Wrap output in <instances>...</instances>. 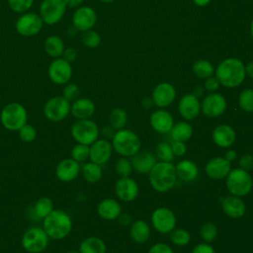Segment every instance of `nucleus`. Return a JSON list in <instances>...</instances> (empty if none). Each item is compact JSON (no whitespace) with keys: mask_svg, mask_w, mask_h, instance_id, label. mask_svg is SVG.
<instances>
[{"mask_svg":"<svg viewBox=\"0 0 253 253\" xmlns=\"http://www.w3.org/2000/svg\"><path fill=\"white\" fill-rule=\"evenodd\" d=\"M171 148L174 156H183L187 152L186 142L183 141H172Z\"/></svg>","mask_w":253,"mask_h":253,"instance_id":"50","label":"nucleus"},{"mask_svg":"<svg viewBox=\"0 0 253 253\" xmlns=\"http://www.w3.org/2000/svg\"><path fill=\"white\" fill-rule=\"evenodd\" d=\"M203 86L206 91H208L209 93H212V92H216V90L219 88L220 84H219L218 80L216 79V77L212 75V76L205 79Z\"/></svg>","mask_w":253,"mask_h":253,"instance_id":"48","label":"nucleus"},{"mask_svg":"<svg viewBox=\"0 0 253 253\" xmlns=\"http://www.w3.org/2000/svg\"><path fill=\"white\" fill-rule=\"evenodd\" d=\"M193 126L187 122H179L173 125L170 132V136L173 141L187 142L193 135Z\"/></svg>","mask_w":253,"mask_h":253,"instance_id":"31","label":"nucleus"},{"mask_svg":"<svg viewBox=\"0 0 253 253\" xmlns=\"http://www.w3.org/2000/svg\"><path fill=\"white\" fill-rule=\"evenodd\" d=\"M115 132H116V129H115L113 126H104V127L101 129V133L103 134V136H104L105 139H109V138L112 139L113 136H114V134H115Z\"/></svg>","mask_w":253,"mask_h":253,"instance_id":"53","label":"nucleus"},{"mask_svg":"<svg viewBox=\"0 0 253 253\" xmlns=\"http://www.w3.org/2000/svg\"><path fill=\"white\" fill-rule=\"evenodd\" d=\"M211 138L213 143L218 147L228 148L235 142L236 133L231 126L221 124L213 128Z\"/></svg>","mask_w":253,"mask_h":253,"instance_id":"23","label":"nucleus"},{"mask_svg":"<svg viewBox=\"0 0 253 253\" xmlns=\"http://www.w3.org/2000/svg\"><path fill=\"white\" fill-rule=\"evenodd\" d=\"M131 157L132 158L130 162L132 165V169L140 174L149 173L151 168L156 163V157L151 151H138Z\"/></svg>","mask_w":253,"mask_h":253,"instance_id":"25","label":"nucleus"},{"mask_svg":"<svg viewBox=\"0 0 253 253\" xmlns=\"http://www.w3.org/2000/svg\"><path fill=\"white\" fill-rule=\"evenodd\" d=\"M225 179L226 188L233 196L242 198L248 195L252 190L253 180L250 173L239 167L231 169Z\"/></svg>","mask_w":253,"mask_h":253,"instance_id":"6","label":"nucleus"},{"mask_svg":"<svg viewBox=\"0 0 253 253\" xmlns=\"http://www.w3.org/2000/svg\"><path fill=\"white\" fill-rule=\"evenodd\" d=\"M227 107L223 95L217 92L209 93L201 103V112L208 118H217L221 116Z\"/></svg>","mask_w":253,"mask_h":253,"instance_id":"12","label":"nucleus"},{"mask_svg":"<svg viewBox=\"0 0 253 253\" xmlns=\"http://www.w3.org/2000/svg\"><path fill=\"white\" fill-rule=\"evenodd\" d=\"M106 251L105 241L97 236L86 237L79 245V253H106Z\"/></svg>","mask_w":253,"mask_h":253,"instance_id":"30","label":"nucleus"},{"mask_svg":"<svg viewBox=\"0 0 253 253\" xmlns=\"http://www.w3.org/2000/svg\"><path fill=\"white\" fill-rule=\"evenodd\" d=\"M49 237L42 227L32 226L22 236V246L29 253H42L48 246Z\"/></svg>","mask_w":253,"mask_h":253,"instance_id":"8","label":"nucleus"},{"mask_svg":"<svg viewBox=\"0 0 253 253\" xmlns=\"http://www.w3.org/2000/svg\"><path fill=\"white\" fill-rule=\"evenodd\" d=\"M34 3V0H8V5L16 13H25Z\"/></svg>","mask_w":253,"mask_h":253,"instance_id":"45","label":"nucleus"},{"mask_svg":"<svg viewBox=\"0 0 253 253\" xmlns=\"http://www.w3.org/2000/svg\"><path fill=\"white\" fill-rule=\"evenodd\" d=\"M141 107L144 109V110H149L151 109L153 106H154V103H153V100L151 97H145L141 100Z\"/></svg>","mask_w":253,"mask_h":253,"instance_id":"54","label":"nucleus"},{"mask_svg":"<svg viewBox=\"0 0 253 253\" xmlns=\"http://www.w3.org/2000/svg\"><path fill=\"white\" fill-rule=\"evenodd\" d=\"M249 30H250V35H251V37L253 38V18H252V20H251V22H250Z\"/></svg>","mask_w":253,"mask_h":253,"instance_id":"61","label":"nucleus"},{"mask_svg":"<svg viewBox=\"0 0 253 253\" xmlns=\"http://www.w3.org/2000/svg\"><path fill=\"white\" fill-rule=\"evenodd\" d=\"M98 215L105 220L118 219L122 213V208L120 203L112 198L102 200L97 206Z\"/></svg>","mask_w":253,"mask_h":253,"instance_id":"26","label":"nucleus"},{"mask_svg":"<svg viewBox=\"0 0 253 253\" xmlns=\"http://www.w3.org/2000/svg\"><path fill=\"white\" fill-rule=\"evenodd\" d=\"M238 106L246 113H253V89L246 88L238 96Z\"/></svg>","mask_w":253,"mask_h":253,"instance_id":"37","label":"nucleus"},{"mask_svg":"<svg viewBox=\"0 0 253 253\" xmlns=\"http://www.w3.org/2000/svg\"><path fill=\"white\" fill-rule=\"evenodd\" d=\"M66 10L63 0H42L40 6V17L47 25H54L61 20Z\"/></svg>","mask_w":253,"mask_h":253,"instance_id":"11","label":"nucleus"},{"mask_svg":"<svg viewBox=\"0 0 253 253\" xmlns=\"http://www.w3.org/2000/svg\"><path fill=\"white\" fill-rule=\"evenodd\" d=\"M151 98L156 107L164 109L170 106L176 98L175 87L169 82L158 83L151 94Z\"/></svg>","mask_w":253,"mask_h":253,"instance_id":"16","label":"nucleus"},{"mask_svg":"<svg viewBox=\"0 0 253 253\" xmlns=\"http://www.w3.org/2000/svg\"><path fill=\"white\" fill-rule=\"evenodd\" d=\"M214 76L223 87H238L246 77L245 65L239 58L227 57L217 64L214 69Z\"/></svg>","mask_w":253,"mask_h":253,"instance_id":"1","label":"nucleus"},{"mask_svg":"<svg viewBox=\"0 0 253 253\" xmlns=\"http://www.w3.org/2000/svg\"><path fill=\"white\" fill-rule=\"evenodd\" d=\"M118 219H119L120 223H122L123 225H128L130 223V221H131V216L128 213L124 212V213L120 214Z\"/></svg>","mask_w":253,"mask_h":253,"instance_id":"55","label":"nucleus"},{"mask_svg":"<svg viewBox=\"0 0 253 253\" xmlns=\"http://www.w3.org/2000/svg\"><path fill=\"white\" fill-rule=\"evenodd\" d=\"M227 161H229L230 163L232 162V161H234L235 159H236V157H237V153H236V151L234 150V149H228L225 153H224V156H223Z\"/></svg>","mask_w":253,"mask_h":253,"instance_id":"56","label":"nucleus"},{"mask_svg":"<svg viewBox=\"0 0 253 253\" xmlns=\"http://www.w3.org/2000/svg\"><path fill=\"white\" fill-rule=\"evenodd\" d=\"M113 150L112 143L108 139L98 138L89 145V159L102 166L110 160Z\"/></svg>","mask_w":253,"mask_h":253,"instance_id":"17","label":"nucleus"},{"mask_svg":"<svg viewBox=\"0 0 253 253\" xmlns=\"http://www.w3.org/2000/svg\"><path fill=\"white\" fill-rule=\"evenodd\" d=\"M71 104L62 96L49 98L43 106V115L50 122H61L70 114Z\"/></svg>","mask_w":253,"mask_h":253,"instance_id":"9","label":"nucleus"},{"mask_svg":"<svg viewBox=\"0 0 253 253\" xmlns=\"http://www.w3.org/2000/svg\"><path fill=\"white\" fill-rule=\"evenodd\" d=\"M149 123L153 130L163 134L171 130L174 125V119L168 111L159 108L150 115Z\"/></svg>","mask_w":253,"mask_h":253,"instance_id":"22","label":"nucleus"},{"mask_svg":"<svg viewBox=\"0 0 253 253\" xmlns=\"http://www.w3.org/2000/svg\"><path fill=\"white\" fill-rule=\"evenodd\" d=\"M44 51L51 57L57 58L62 55L64 50L63 41L58 36H49L43 42Z\"/></svg>","mask_w":253,"mask_h":253,"instance_id":"32","label":"nucleus"},{"mask_svg":"<svg viewBox=\"0 0 253 253\" xmlns=\"http://www.w3.org/2000/svg\"><path fill=\"white\" fill-rule=\"evenodd\" d=\"M82 42L88 48H96L101 43V36L96 31H86L82 35Z\"/></svg>","mask_w":253,"mask_h":253,"instance_id":"42","label":"nucleus"},{"mask_svg":"<svg viewBox=\"0 0 253 253\" xmlns=\"http://www.w3.org/2000/svg\"><path fill=\"white\" fill-rule=\"evenodd\" d=\"M200 235L205 242L207 243L212 242L217 236L216 225L211 221H208L204 223L200 229Z\"/></svg>","mask_w":253,"mask_h":253,"instance_id":"40","label":"nucleus"},{"mask_svg":"<svg viewBox=\"0 0 253 253\" xmlns=\"http://www.w3.org/2000/svg\"><path fill=\"white\" fill-rule=\"evenodd\" d=\"M19 137L24 142H33L37 137V129L34 126L26 124L19 130Z\"/></svg>","mask_w":253,"mask_h":253,"instance_id":"44","label":"nucleus"},{"mask_svg":"<svg viewBox=\"0 0 253 253\" xmlns=\"http://www.w3.org/2000/svg\"><path fill=\"white\" fill-rule=\"evenodd\" d=\"M70 132L77 143L86 145L92 144L99 138L100 130L95 122L90 119L77 120L71 126Z\"/></svg>","mask_w":253,"mask_h":253,"instance_id":"7","label":"nucleus"},{"mask_svg":"<svg viewBox=\"0 0 253 253\" xmlns=\"http://www.w3.org/2000/svg\"><path fill=\"white\" fill-rule=\"evenodd\" d=\"M115 170L120 177H129L133 169L131 162L126 157H122L117 160Z\"/></svg>","mask_w":253,"mask_h":253,"instance_id":"43","label":"nucleus"},{"mask_svg":"<svg viewBox=\"0 0 253 253\" xmlns=\"http://www.w3.org/2000/svg\"><path fill=\"white\" fill-rule=\"evenodd\" d=\"M53 202L48 197H42L37 200L34 206V212L37 217L43 219L53 211Z\"/></svg>","mask_w":253,"mask_h":253,"instance_id":"35","label":"nucleus"},{"mask_svg":"<svg viewBox=\"0 0 253 253\" xmlns=\"http://www.w3.org/2000/svg\"><path fill=\"white\" fill-rule=\"evenodd\" d=\"M113 149L123 157H131L140 150L141 142L138 135L130 129L116 130L112 138Z\"/></svg>","mask_w":253,"mask_h":253,"instance_id":"4","label":"nucleus"},{"mask_svg":"<svg viewBox=\"0 0 253 253\" xmlns=\"http://www.w3.org/2000/svg\"><path fill=\"white\" fill-rule=\"evenodd\" d=\"M148 179L150 186L156 192H168L175 186L177 181L175 165L172 162H156L148 173Z\"/></svg>","mask_w":253,"mask_h":253,"instance_id":"2","label":"nucleus"},{"mask_svg":"<svg viewBox=\"0 0 253 253\" xmlns=\"http://www.w3.org/2000/svg\"><path fill=\"white\" fill-rule=\"evenodd\" d=\"M81 172L83 175V178L88 183H96L102 178V168L101 165L94 163L92 161L86 162L81 167Z\"/></svg>","mask_w":253,"mask_h":253,"instance_id":"33","label":"nucleus"},{"mask_svg":"<svg viewBox=\"0 0 253 253\" xmlns=\"http://www.w3.org/2000/svg\"><path fill=\"white\" fill-rule=\"evenodd\" d=\"M76 57H77V50L74 47L70 46V47L64 48V50L62 52L63 59H65L66 61L71 63L72 61H74L76 59Z\"/></svg>","mask_w":253,"mask_h":253,"instance_id":"52","label":"nucleus"},{"mask_svg":"<svg viewBox=\"0 0 253 253\" xmlns=\"http://www.w3.org/2000/svg\"><path fill=\"white\" fill-rule=\"evenodd\" d=\"M97 22L95 10L89 6H82L75 10L72 16V24L76 30L86 32L92 30Z\"/></svg>","mask_w":253,"mask_h":253,"instance_id":"15","label":"nucleus"},{"mask_svg":"<svg viewBox=\"0 0 253 253\" xmlns=\"http://www.w3.org/2000/svg\"><path fill=\"white\" fill-rule=\"evenodd\" d=\"M115 193L123 202L134 201L139 193V187L135 180L129 177H121L115 185Z\"/></svg>","mask_w":253,"mask_h":253,"instance_id":"18","label":"nucleus"},{"mask_svg":"<svg viewBox=\"0 0 253 253\" xmlns=\"http://www.w3.org/2000/svg\"><path fill=\"white\" fill-rule=\"evenodd\" d=\"M151 230L148 223L142 219H137L130 224L129 236L131 240L137 244L145 243L149 236Z\"/></svg>","mask_w":253,"mask_h":253,"instance_id":"29","label":"nucleus"},{"mask_svg":"<svg viewBox=\"0 0 253 253\" xmlns=\"http://www.w3.org/2000/svg\"><path fill=\"white\" fill-rule=\"evenodd\" d=\"M178 112L186 121L196 119L201 113V102L199 98L192 93L185 94L179 100Z\"/></svg>","mask_w":253,"mask_h":253,"instance_id":"19","label":"nucleus"},{"mask_svg":"<svg viewBox=\"0 0 253 253\" xmlns=\"http://www.w3.org/2000/svg\"><path fill=\"white\" fill-rule=\"evenodd\" d=\"M66 253H79V251H76V250H69V251H67Z\"/></svg>","mask_w":253,"mask_h":253,"instance_id":"63","label":"nucleus"},{"mask_svg":"<svg viewBox=\"0 0 253 253\" xmlns=\"http://www.w3.org/2000/svg\"><path fill=\"white\" fill-rule=\"evenodd\" d=\"M147 253H174V251L170 245L163 242H157L148 249Z\"/></svg>","mask_w":253,"mask_h":253,"instance_id":"49","label":"nucleus"},{"mask_svg":"<svg viewBox=\"0 0 253 253\" xmlns=\"http://www.w3.org/2000/svg\"><path fill=\"white\" fill-rule=\"evenodd\" d=\"M100 1H101V2H103V3H107V4H108V3H112V2H114L115 0H100Z\"/></svg>","mask_w":253,"mask_h":253,"instance_id":"62","label":"nucleus"},{"mask_svg":"<svg viewBox=\"0 0 253 253\" xmlns=\"http://www.w3.org/2000/svg\"><path fill=\"white\" fill-rule=\"evenodd\" d=\"M193 73L201 79H206L214 74V67L208 59H198L192 66Z\"/></svg>","mask_w":253,"mask_h":253,"instance_id":"34","label":"nucleus"},{"mask_svg":"<svg viewBox=\"0 0 253 253\" xmlns=\"http://www.w3.org/2000/svg\"><path fill=\"white\" fill-rule=\"evenodd\" d=\"M231 170V163L224 157H213L205 166L207 176L212 180H222L226 178Z\"/></svg>","mask_w":253,"mask_h":253,"instance_id":"20","label":"nucleus"},{"mask_svg":"<svg viewBox=\"0 0 253 253\" xmlns=\"http://www.w3.org/2000/svg\"><path fill=\"white\" fill-rule=\"evenodd\" d=\"M94 102L89 98H78L71 104L70 114L77 120L90 119L95 113Z\"/></svg>","mask_w":253,"mask_h":253,"instance_id":"27","label":"nucleus"},{"mask_svg":"<svg viewBox=\"0 0 253 253\" xmlns=\"http://www.w3.org/2000/svg\"><path fill=\"white\" fill-rule=\"evenodd\" d=\"M170 240L176 246H186L191 241V234L184 228H174L170 232Z\"/></svg>","mask_w":253,"mask_h":253,"instance_id":"38","label":"nucleus"},{"mask_svg":"<svg viewBox=\"0 0 253 253\" xmlns=\"http://www.w3.org/2000/svg\"><path fill=\"white\" fill-rule=\"evenodd\" d=\"M238 165H239V168L249 172L250 170L253 169V155L249 153H244L239 158Z\"/></svg>","mask_w":253,"mask_h":253,"instance_id":"47","label":"nucleus"},{"mask_svg":"<svg viewBox=\"0 0 253 253\" xmlns=\"http://www.w3.org/2000/svg\"><path fill=\"white\" fill-rule=\"evenodd\" d=\"M110 126H113L116 130L124 128L127 122V114L122 108L114 109L109 116Z\"/></svg>","mask_w":253,"mask_h":253,"instance_id":"36","label":"nucleus"},{"mask_svg":"<svg viewBox=\"0 0 253 253\" xmlns=\"http://www.w3.org/2000/svg\"><path fill=\"white\" fill-rule=\"evenodd\" d=\"M80 93L79 87L75 84V83H69L67 84L62 91V97L65 98L67 101L71 102V101H75L76 99H78V95Z\"/></svg>","mask_w":253,"mask_h":253,"instance_id":"46","label":"nucleus"},{"mask_svg":"<svg viewBox=\"0 0 253 253\" xmlns=\"http://www.w3.org/2000/svg\"><path fill=\"white\" fill-rule=\"evenodd\" d=\"M205 91H206V90H205L204 86H202V85H197V86L193 89V93H192V94H194L196 97L200 98V97H202V96L204 95Z\"/></svg>","mask_w":253,"mask_h":253,"instance_id":"58","label":"nucleus"},{"mask_svg":"<svg viewBox=\"0 0 253 253\" xmlns=\"http://www.w3.org/2000/svg\"><path fill=\"white\" fill-rule=\"evenodd\" d=\"M80 171V163L70 157L58 162L55 168V175L61 182H71L78 177Z\"/></svg>","mask_w":253,"mask_h":253,"instance_id":"21","label":"nucleus"},{"mask_svg":"<svg viewBox=\"0 0 253 253\" xmlns=\"http://www.w3.org/2000/svg\"><path fill=\"white\" fill-rule=\"evenodd\" d=\"M155 157H157L159 161L171 162L175 157L172 152L171 144L165 141L159 142L155 148Z\"/></svg>","mask_w":253,"mask_h":253,"instance_id":"39","label":"nucleus"},{"mask_svg":"<svg viewBox=\"0 0 253 253\" xmlns=\"http://www.w3.org/2000/svg\"><path fill=\"white\" fill-rule=\"evenodd\" d=\"M150 219L153 228L161 234L170 233L177 223L174 212L166 207H159L155 209L152 211Z\"/></svg>","mask_w":253,"mask_h":253,"instance_id":"10","label":"nucleus"},{"mask_svg":"<svg viewBox=\"0 0 253 253\" xmlns=\"http://www.w3.org/2000/svg\"><path fill=\"white\" fill-rule=\"evenodd\" d=\"M42 20L36 13H24L21 15L15 24L18 34L24 37H33L37 35L42 27Z\"/></svg>","mask_w":253,"mask_h":253,"instance_id":"13","label":"nucleus"},{"mask_svg":"<svg viewBox=\"0 0 253 253\" xmlns=\"http://www.w3.org/2000/svg\"><path fill=\"white\" fill-rule=\"evenodd\" d=\"M223 212L231 218H240L246 211V206L243 200L237 196H227L221 200Z\"/></svg>","mask_w":253,"mask_h":253,"instance_id":"24","label":"nucleus"},{"mask_svg":"<svg viewBox=\"0 0 253 253\" xmlns=\"http://www.w3.org/2000/svg\"><path fill=\"white\" fill-rule=\"evenodd\" d=\"M71 158L78 163L85 162L89 159V145L76 143L71 149Z\"/></svg>","mask_w":253,"mask_h":253,"instance_id":"41","label":"nucleus"},{"mask_svg":"<svg viewBox=\"0 0 253 253\" xmlns=\"http://www.w3.org/2000/svg\"><path fill=\"white\" fill-rule=\"evenodd\" d=\"M42 228L49 238L60 240L70 234L72 219L64 211L53 210L42 219Z\"/></svg>","mask_w":253,"mask_h":253,"instance_id":"3","label":"nucleus"},{"mask_svg":"<svg viewBox=\"0 0 253 253\" xmlns=\"http://www.w3.org/2000/svg\"><path fill=\"white\" fill-rule=\"evenodd\" d=\"M28 114L26 108L20 103H9L0 113V122L2 126L10 131H18L27 124Z\"/></svg>","mask_w":253,"mask_h":253,"instance_id":"5","label":"nucleus"},{"mask_svg":"<svg viewBox=\"0 0 253 253\" xmlns=\"http://www.w3.org/2000/svg\"><path fill=\"white\" fill-rule=\"evenodd\" d=\"M245 73H246V76H248L249 78L253 79V60L249 61L245 65Z\"/></svg>","mask_w":253,"mask_h":253,"instance_id":"59","label":"nucleus"},{"mask_svg":"<svg viewBox=\"0 0 253 253\" xmlns=\"http://www.w3.org/2000/svg\"><path fill=\"white\" fill-rule=\"evenodd\" d=\"M193 3L198 7H206L211 0H192Z\"/></svg>","mask_w":253,"mask_h":253,"instance_id":"60","label":"nucleus"},{"mask_svg":"<svg viewBox=\"0 0 253 253\" xmlns=\"http://www.w3.org/2000/svg\"><path fill=\"white\" fill-rule=\"evenodd\" d=\"M63 2L66 7L76 8L83 2V0H63Z\"/></svg>","mask_w":253,"mask_h":253,"instance_id":"57","label":"nucleus"},{"mask_svg":"<svg viewBox=\"0 0 253 253\" xmlns=\"http://www.w3.org/2000/svg\"><path fill=\"white\" fill-rule=\"evenodd\" d=\"M47 74L53 83L57 85L66 84L72 76L71 63L62 57H57L50 62L47 68Z\"/></svg>","mask_w":253,"mask_h":253,"instance_id":"14","label":"nucleus"},{"mask_svg":"<svg viewBox=\"0 0 253 253\" xmlns=\"http://www.w3.org/2000/svg\"><path fill=\"white\" fill-rule=\"evenodd\" d=\"M191 253H215L213 247L210 244V243H207V242H204V243H199L197 244Z\"/></svg>","mask_w":253,"mask_h":253,"instance_id":"51","label":"nucleus"},{"mask_svg":"<svg viewBox=\"0 0 253 253\" xmlns=\"http://www.w3.org/2000/svg\"><path fill=\"white\" fill-rule=\"evenodd\" d=\"M177 178L184 182H192L197 179L199 175V168L197 164L190 159H183L175 166Z\"/></svg>","mask_w":253,"mask_h":253,"instance_id":"28","label":"nucleus"}]
</instances>
